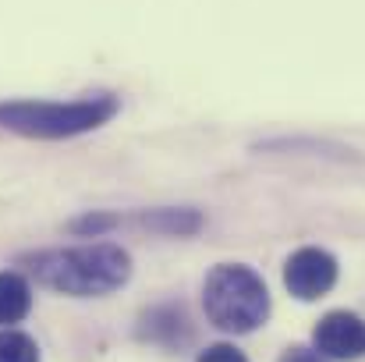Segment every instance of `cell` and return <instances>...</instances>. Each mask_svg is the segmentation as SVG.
Segmentation results:
<instances>
[{
    "label": "cell",
    "instance_id": "11",
    "mask_svg": "<svg viewBox=\"0 0 365 362\" xmlns=\"http://www.w3.org/2000/svg\"><path fill=\"white\" fill-rule=\"evenodd\" d=\"M277 362H330V359H327V356H319L316 348H305V345H291V348H287V352H284V356H280Z\"/></svg>",
    "mask_w": 365,
    "mask_h": 362
},
{
    "label": "cell",
    "instance_id": "2",
    "mask_svg": "<svg viewBox=\"0 0 365 362\" xmlns=\"http://www.w3.org/2000/svg\"><path fill=\"white\" fill-rule=\"evenodd\" d=\"M121 111L114 93H89L78 100H0V128L25 139H75L103 128Z\"/></svg>",
    "mask_w": 365,
    "mask_h": 362
},
{
    "label": "cell",
    "instance_id": "10",
    "mask_svg": "<svg viewBox=\"0 0 365 362\" xmlns=\"http://www.w3.org/2000/svg\"><path fill=\"white\" fill-rule=\"evenodd\" d=\"M195 362H248V359H245L242 348H235V345L220 341V345H210L206 352H199V359Z\"/></svg>",
    "mask_w": 365,
    "mask_h": 362
},
{
    "label": "cell",
    "instance_id": "4",
    "mask_svg": "<svg viewBox=\"0 0 365 362\" xmlns=\"http://www.w3.org/2000/svg\"><path fill=\"white\" fill-rule=\"evenodd\" d=\"M284 284L298 302H316L337 284V259L327 248L305 245L287 256L284 263Z\"/></svg>",
    "mask_w": 365,
    "mask_h": 362
},
{
    "label": "cell",
    "instance_id": "3",
    "mask_svg": "<svg viewBox=\"0 0 365 362\" xmlns=\"http://www.w3.org/2000/svg\"><path fill=\"white\" fill-rule=\"evenodd\" d=\"M206 320L224 334H252L269 316L266 281L245 263H220L202 281Z\"/></svg>",
    "mask_w": 365,
    "mask_h": 362
},
{
    "label": "cell",
    "instance_id": "8",
    "mask_svg": "<svg viewBox=\"0 0 365 362\" xmlns=\"http://www.w3.org/2000/svg\"><path fill=\"white\" fill-rule=\"evenodd\" d=\"M0 362H39L36 338L14 327H0Z\"/></svg>",
    "mask_w": 365,
    "mask_h": 362
},
{
    "label": "cell",
    "instance_id": "7",
    "mask_svg": "<svg viewBox=\"0 0 365 362\" xmlns=\"http://www.w3.org/2000/svg\"><path fill=\"white\" fill-rule=\"evenodd\" d=\"M138 224L160 235H195L202 228V217L195 210H149L138 213Z\"/></svg>",
    "mask_w": 365,
    "mask_h": 362
},
{
    "label": "cell",
    "instance_id": "6",
    "mask_svg": "<svg viewBox=\"0 0 365 362\" xmlns=\"http://www.w3.org/2000/svg\"><path fill=\"white\" fill-rule=\"evenodd\" d=\"M32 309V284L18 270H0V327H14Z\"/></svg>",
    "mask_w": 365,
    "mask_h": 362
},
{
    "label": "cell",
    "instance_id": "1",
    "mask_svg": "<svg viewBox=\"0 0 365 362\" xmlns=\"http://www.w3.org/2000/svg\"><path fill=\"white\" fill-rule=\"evenodd\" d=\"M29 277L71 298H103L131 277V256L114 241H89L68 248H39L21 256Z\"/></svg>",
    "mask_w": 365,
    "mask_h": 362
},
{
    "label": "cell",
    "instance_id": "5",
    "mask_svg": "<svg viewBox=\"0 0 365 362\" xmlns=\"http://www.w3.org/2000/svg\"><path fill=\"white\" fill-rule=\"evenodd\" d=\"M312 348L327 359H362L365 356V320L348 313V309H334L327 313L316 331H312Z\"/></svg>",
    "mask_w": 365,
    "mask_h": 362
},
{
    "label": "cell",
    "instance_id": "9",
    "mask_svg": "<svg viewBox=\"0 0 365 362\" xmlns=\"http://www.w3.org/2000/svg\"><path fill=\"white\" fill-rule=\"evenodd\" d=\"M118 221H121V217H110V213H86V217L71 221V231H75V235H86V238H89V235L96 238V235L110 231Z\"/></svg>",
    "mask_w": 365,
    "mask_h": 362
}]
</instances>
